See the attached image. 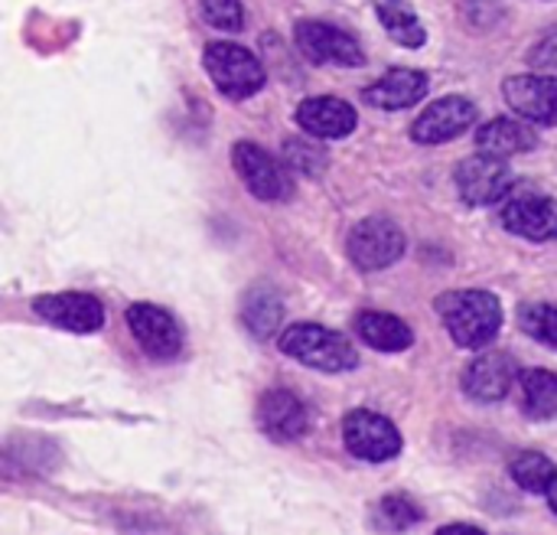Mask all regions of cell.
<instances>
[{
	"label": "cell",
	"mask_w": 557,
	"mask_h": 535,
	"mask_svg": "<svg viewBox=\"0 0 557 535\" xmlns=\"http://www.w3.org/2000/svg\"><path fill=\"white\" fill-rule=\"evenodd\" d=\"M437 311L454 343L463 350H480L503 330V307L490 291H447L437 297Z\"/></svg>",
	"instance_id": "obj_1"
},
{
	"label": "cell",
	"mask_w": 557,
	"mask_h": 535,
	"mask_svg": "<svg viewBox=\"0 0 557 535\" xmlns=\"http://www.w3.org/2000/svg\"><path fill=\"white\" fill-rule=\"evenodd\" d=\"M281 350L310 366V369H320V373H349L359 366V353L356 346L336 333V330H326L320 324H294L281 333Z\"/></svg>",
	"instance_id": "obj_2"
},
{
	"label": "cell",
	"mask_w": 557,
	"mask_h": 535,
	"mask_svg": "<svg viewBox=\"0 0 557 535\" xmlns=\"http://www.w3.org/2000/svg\"><path fill=\"white\" fill-rule=\"evenodd\" d=\"M202 62L215 88L235 101L251 98L264 85V65L255 59V52H248L238 42H209Z\"/></svg>",
	"instance_id": "obj_3"
},
{
	"label": "cell",
	"mask_w": 557,
	"mask_h": 535,
	"mask_svg": "<svg viewBox=\"0 0 557 535\" xmlns=\"http://www.w3.org/2000/svg\"><path fill=\"white\" fill-rule=\"evenodd\" d=\"M343 441L349 448L352 458L359 461H369V464H385L392 458H398L401 451V435L398 428L379 415V412H349L346 422H343Z\"/></svg>",
	"instance_id": "obj_4"
},
{
	"label": "cell",
	"mask_w": 557,
	"mask_h": 535,
	"mask_svg": "<svg viewBox=\"0 0 557 535\" xmlns=\"http://www.w3.org/2000/svg\"><path fill=\"white\" fill-rule=\"evenodd\" d=\"M349 258L356 262V268L362 271H382L388 265H395L405 255V232L382 216L362 219L352 232H349Z\"/></svg>",
	"instance_id": "obj_5"
},
{
	"label": "cell",
	"mask_w": 557,
	"mask_h": 535,
	"mask_svg": "<svg viewBox=\"0 0 557 535\" xmlns=\"http://www.w3.org/2000/svg\"><path fill=\"white\" fill-rule=\"evenodd\" d=\"M294 39H297V49L317 65H362L366 62L362 46L339 26L323 23V20H300L294 29Z\"/></svg>",
	"instance_id": "obj_6"
},
{
	"label": "cell",
	"mask_w": 557,
	"mask_h": 535,
	"mask_svg": "<svg viewBox=\"0 0 557 535\" xmlns=\"http://www.w3.org/2000/svg\"><path fill=\"white\" fill-rule=\"evenodd\" d=\"M232 163L242 177V183L248 186L251 196L264 199V203H281L290 196V177L287 170L268 154L261 150L258 144L251 141H242L232 147Z\"/></svg>",
	"instance_id": "obj_7"
},
{
	"label": "cell",
	"mask_w": 557,
	"mask_h": 535,
	"mask_svg": "<svg viewBox=\"0 0 557 535\" xmlns=\"http://www.w3.org/2000/svg\"><path fill=\"white\" fill-rule=\"evenodd\" d=\"M516 186V177L503 157L476 154L457 167V190L470 206H493L509 196Z\"/></svg>",
	"instance_id": "obj_8"
},
{
	"label": "cell",
	"mask_w": 557,
	"mask_h": 535,
	"mask_svg": "<svg viewBox=\"0 0 557 535\" xmlns=\"http://www.w3.org/2000/svg\"><path fill=\"white\" fill-rule=\"evenodd\" d=\"M134 340L140 343V350L153 360H173L183 350V330L173 320V314H166L157 304H131L124 314Z\"/></svg>",
	"instance_id": "obj_9"
},
{
	"label": "cell",
	"mask_w": 557,
	"mask_h": 535,
	"mask_svg": "<svg viewBox=\"0 0 557 535\" xmlns=\"http://www.w3.org/2000/svg\"><path fill=\"white\" fill-rule=\"evenodd\" d=\"M473 121H476V105L463 95H447L421 111V118L411 127V137L418 144H444L470 131Z\"/></svg>",
	"instance_id": "obj_10"
},
{
	"label": "cell",
	"mask_w": 557,
	"mask_h": 535,
	"mask_svg": "<svg viewBox=\"0 0 557 535\" xmlns=\"http://www.w3.org/2000/svg\"><path fill=\"white\" fill-rule=\"evenodd\" d=\"M36 314L69 333H95L104 327V304L91 294L65 291V294H46L36 297Z\"/></svg>",
	"instance_id": "obj_11"
},
{
	"label": "cell",
	"mask_w": 557,
	"mask_h": 535,
	"mask_svg": "<svg viewBox=\"0 0 557 535\" xmlns=\"http://www.w3.org/2000/svg\"><path fill=\"white\" fill-rule=\"evenodd\" d=\"M503 95L509 101V108L525 118V121H539V124H557V78L555 75H512L503 85Z\"/></svg>",
	"instance_id": "obj_12"
},
{
	"label": "cell",
	"mask_w": 557,
	"mask_h": 535,
	"mask_svg": "<svg viewBox=\"0 0 557 535\" xmlns=\"http://www.w3.org/2000/svg\"><path fill=\"white\" fill-rule=\"evenodd\" d=\"M258 425H261V431H264L271 441L290 445V441H297V438L307 435L310 418H307L304 402H300L294 392H287V389H271V392H264L261 402H258Z\"/></svg>",
	"instance_id": "obj_13"
},
{
	"label": "cell",
	"mask_w": 557,
	"mask_h": 535,
	"mask_svg": "<svg viewBox=\"0 0 557 535\" xmlns=\"http://www.w3.org/2000/svg\"><path fill=\"white\" fill-rule=\"evenodd\" d=\"M519 379V366L509 353H483L463 369V389L476 402H499Z\"/></svg>",
	"instance_id": "obj_14"
},
{
	"label": "cell",
	"mask_w": 557,
	"mask_h": 535,
	"mask_svg": "<svg viewBox=\"0 0 557 535\" xmlns=\"http://www.w3.org/2000/svg\"><path fill=\"white\" fill-rule=\"evenodd\" d=\"M503 226L522 239L548 242V239H557V206L539 193L512 196L503 206Z\"/></svg>",
	"instance_id": "obj_15"
},
{
	"label": "cell",
	"mask_w": 557,
	"mask_h": 535,
	"mask_svg": "<svg viewBox=\"0 0 557 535\" xmlns=\"http://www.w3.org/2000/svg\"><path fill=\"white\" fill-rule=\"evenodd\" d=\"M297 121L310 137H323V141H336L356 131V108L343 98H307L297 108Z\"/></svg>",
	"instance_id": "obj_16"
},
{
	"label": "cell",
	"mask_w": 557,
	"mask_h": 535,
	"mask_svg": "<svg viewBox=\"0 0 557 535\" xmlns=\"http://www.w3.org/2000/svg\"><path fill=\"white\" fill-rule=\"evenodd\" d=\"M428 95V75L418 69H392L366 88V101L382 111H401Z\"/></svg>",
	"instance_id": "obj_17"
},
{
	"label": "cell",
	"mask_w": 557,
	"mask_h": 535,
	"mask_svg": "<svg viewBox=\"0 0 557 535\" xmlns=\"http://www.w3.org/2000/svg\"><path fill=\"white\" fill-rule=\"evenodd\" d=\"M539 144V134L529 121H516V118H496V121H486L480 131H476V147L480 154H490V157H512V154H522V150H532Z\"/></svg>",
	"instance_id": "obj_18"
},
{
	"label": "cell",
	"mask_w": 557,
	"mask_h": 535,
	"mask_svg": "<svg viewBox=\"0 0 557 535\" xmlns=\"http://www.w3.org/2000/svg\"><path fill=\"white\" fill-rule=\"evenodd\" d=\"M356 333L359 340H366L372 350H382V353H401L414 343V333L411 327L395 317V314H382V311H366L356 317Z\"/></svg>",
	"instance_id": "obj_19"
},
{
	"label": "cell",
	"mask_w": 557,
	"mask_h": 535,
	"mask_svg": "<svg viewBox=\"0 0 557 535\" xmlns=\"http://www.w3.org/2000/svg\"><path fill=\"white\" fill-rule=\"evenodd\" d=\"M375 13H379L382 26L392 33L395 42H401V46H408V49H418V46L428 42L424 23L408 10L405 0H375Z\"/></svg>",
	"instance_id": "obj_20"
},
{
	"label": "cell",
	"mask_w": 557,
	"mask_h": 535,
	"mask_svg": "<svg viewBox=\"0 0 557 535\" xmlns=\"http://www.w3.org/2000/svg\"><path fill=\"white\" fill-rule=\"evenodd\" d=\"M522 412L535 422L557 415V373L532 369L522 376Z\"/></svg>",
	"instance_id": "obj_21"
},
{
	"label": "cell",
	"mask_w": 557,
	"mask_h": 535,
	"mask_svg": "<svg viewBox=\"0 0 557 535\" xmlns=\"http://www.w3.org/2000/svg\"><path fill=\"white\" fill-rule=\"evenodd\" d=\"M242 320H245V327L255 333V337H271L277 327H281V320H284V304H281V297L271 291V288H255L248 297H245V307H242Z\"/></svg>",
	"instance_id": "obj_22"
},
{
	"label": "cell",
	"mask_w": 557,
	"mask_h": 535,
	"mask_svg": "<svg viewBox=\"0 0 557 535\" xmlns=\"http://www.w3.org/2000/svg\"><path fill=\"white\" fill-rule=\"evenodd\" d=\"M509 471H512V481H516L522 490H529V494H548L552 484L557 481V467L545 458V454H539V451L519 454V458L512 461Z\"/></svg>",
	"instance_id": "obj_23"
},
{
	"label": "cell",
	"mask_w": 557,
	"mask_h": 535,
	"mask_svg": "<svg viewBox=\"0 0 557 535\" xmlns=\"http://www.w3.org/2000/svg\"><path fill=\"white\" fill-rule=\"evenodd\" d=\"M519 324L532 340H539L545 346H557V307H552V304H525L519 311Z\"/></svg>",
	"instance_id": "obj_24"
},
{
	"label": "cell",
	"mask_w": 557,
	"mask_h": 535,
	"mask_svg": "<svg viewBox=\"0 0 557 535\" xmlns=\"http://www.w3.org/2000/svg\"><path fill=\"white\" fill-rule=\"evenodd\" d=\"M379 520H382L388 530H411L414 523H421V507H414L408 497L395 494V497H385V500H382Z\"/></svg>",
	"instance_id": "obj_25"
},
{
	"label": "cell",
	"mask_w": 557,
	"mask_h": 535,
	"mask_svg": "<svg viewBox=\"0 0 557 535\" xmlns=\"http://www.w3.org/2000/svg\"><path fill=\"white\" fill-rule=\"evenodd\" d=\"M202 3V13L206 20L215 26V29H242L245 23V13H242V0H199Z\"/></svg>",
	"instance_id": "obj_26"
},
{
	"label": "cell",
	"mask_w": 557,
	"mask_h": 535,
	"mask_svg": "<svg viewBox=\"0 0 557 535\" xmlns=\"http://www.w3.org/2000/svg\"><path fill=\"white\" fill-rule=\"evenodd\" d=\"M529 62H532L535 69H557V26L552 33H545V36L532 46Z\"/></svg>",
	"instance_id": "obj_27"
},
{
	"label": "cell",
	"mask_w": 557,
	"mask_h": 535,
	"mask_svg": "<svg viewBox=\"0 0 557 535\" xmlns=\"http://www.w3.org/2000/svg\"><path fill=\"white\" fill-rule=\"evenodd\" d=\"M437 535H486L483 530H476V526H463V523H454V526H444Z\"/></svg>",
	"instance_id": "obj_28"
},
{
	"label": "cell",
	"mask_w": 557,
	"mask_h": 535,
	"mask_svg": "<svg viewBox=\"0 0 557 535\" xmlns=\"http://www.w3.org/2000/svg\"><path fill=\"white\" fill-rule=\"evenodd\" d=\"M548 503H552V510L557 513V481L552 484V490H548Z\"/></svg>",
	"instance_id": "obj_29"
}]
</instances>
